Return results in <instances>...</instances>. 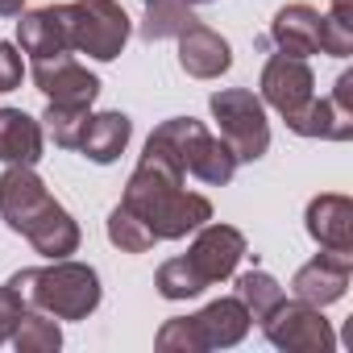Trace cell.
Returning a JSON list of instances; mask_svg holds the SVG:
<instances>
[{"label":"cell","instance_id":"obj_27","mask_svg":"<svg viewBox=\"0 0 353 353\" xmlns=\"http://www.w3.org/2000/svg\"><path fill=\"white\" fill-rule=\"evenodd\" d=\"M26 79V63H21V50L13 42H0V96L5 92H17Z\"/></svg>","mask_w":353,"mask_h":353},{"label":"cell","instance_id":"obj_18","mask_svg":"<svg viewBox=\"0 0 353 353\" xmlns=\"http://www.w3.org/2000/svg\"><path fill=\"white\" fill-rule=\"evenodd\" d=\"M42 121L21 108H0V162L5 166H38L42 158Z\"/></svg>","mask_w":353,"mask_h":353},{"label":"cell","instance_id":"obj_14","mask_svg":"<svg viewBox=\"0 0 353 353\" xmlns=\"http://www.w3.org/2000/svg\"><path fill=\"white\" fill-rule=\"evenodd\" d=\"M17 42L34 59L71 54V9L67 5H42V9H30V13L21 9Z\"/></svg>","mask_w":353,"mask_h":353},{"label":"cell","instance_id":"obj_12","mask_svg":"<svg viewBox=\"0 0 353 353\" xmlns=\"http://www.w3.org/2000/svg\"><path fill=\"white\" fill-rule=\"evenodd\" d=\"M262 104H270L279 117H291L295 108H303L312 96H316V75L307 67V59H295V54H270L266 67H262Z\"/></svg>","mask_w":353,"mask_h":353},{"label":"cell","instance_id":"obj_24","mask_svg":"<svg viewBox=\"0 0 353 353\" xmlns=\"http://www.w3.org/2000/svg\"><path fill=\"white\" fill-rule=\"evenodd\" d=\"M237 299L245 303V312L254 320H262L283 299V287H279V279L270 270H245V274H237Z\"/></svg>","mask_w":353,"mask_h":353},{"label":"cell","instance_id":"obj_28","mask_svg":"<svg viewBox=\"0 0 353 353\" xmlns=\"http://www.w3.org/2000/svg\"><path fill=\"white\" fill-rule=\"evenodd\" d=\"M26 0H0V17H21Z\"/></svg>","mask_w":353,"mask_h":353},{"label":"cell","instance_id":"obj_4","mask_svg":"<svg viewBox=\"0 0 353 353\" xmlns=\"http://www.w3.org/2000/svg\"><path fill=\"white\" fill-rule=\"evenodd\" d=\"M145 150L158 154V158H166V162H174V166H183V174H196V179L208 183V188L233 183V174L241 166L233 158V150L221 137H212L196 117H170V121H162L150 133Z\"/></svg>","mask_w":353,"mask_h":353},{"label":"cell","instance_id":"obj_22","mask_svg":"<svg viewBox=\"0 0 353 353\" xmlns=\"http://www.w3.org/2000/svg\"><path fill=\"white\" fill-rule=\"evenodd\" d=\"M42 121H46V133L54 137L59 150H79V141L88 133V121H92V108H79V104H46Z\"/></svg>","mask_w":353,"mask_h":353},{"label":"cell","instance_id":"obj_6","mask_svg":"<svg viewBox=\"0 0 353 353\" xmlns=\"http://www.w3.org/2000/svg\"><path fill=\"white\" fill-rule=\"evenodd\" d=\"M208 108L216 117L221 141L233 150L237 162H258L270 150V121L262 96H254L250 88H221L208 96Z\"/></svg>","mask_w":353,"mask_h":353},{"label":"cell","instance_id":"obj_5","mask_svg":"<svg viewBox=\"0 0 353 353\" xmlns=\"http://www.w3.org/2000/svg\"><path fill=\"white\" fill-rule=\"evenodd\" d=\"M254 316L245 312V303L237 295H221L208 307H200L196 316H170L154 345L158 353H208V349H233L245 341Z\"/></svg>","mask_w":353,"mask_h":353},{"label":"cell","instance_id":"obj_17","mask_svg":"<svg viewBox=\"0 0 353 353\" xmlns=\"http://www.w3.org/2000/svg\"><path fill=\"white\" fill-rule=\"evenodd\" d=\"M320 21H324V13H316L312 5H287L270 21V42L295 59L320 54Z\"/></svg>","mask_w":353,"mask_h":353},{"label":"cell","instance_id":"obj_8","mask_svg":"<svg viewBox=\"0 0 353 353\" xmlns=\"http://www.w3.org/2000/svg\"><path fill=\"white\" fill-rule=\"evenodd\" d=\"M258 324H262L266 341H270L274 349H283V353H332V349H336L332 324L324 320L320 307H312V303H303V299H287V295H283V299L274 303V312L262 316Z\"/></svg>","mask_w":353,"mask_h":353},{"label":"cell","instance_id":"obj_13","mask_svg":"<svg viewBox=\"0 0 353 353\" xmlns=\"http://www.w3.org/2000/svg\"><path fill=\"white\" fill-rule=\"evenodd\" d=\"M349 274H353V254L349 250H320L312 262H303L295 270L291 291H295V299H303L312 307H328V303L345 299Z\"/></svg>","mask_w":353,"mask_h":353},{"label":"cell","instance_id":"obj_7","mask_svg":"<svg viewBox=\"0 0 353 353\" xmlns=\"http://www.w3.org/2000/svg\"><path fill=\"white\" fill-rule=\"evenodd\" d=\"M71 50L96 59V63H112L121 59L133 21L117 0H71Z\"/></svg>","mask_w":353,"mask_h":353},{"label":"cell","instance_id":"obj_25","mask_svg":"<svg viewBox=\"0 0 353 353\" xmlns=\"http://www.w3.org/2000/svg\"><path fill=\"white\" fill-rule=\"evenodd\" d=\"M108 241L121 250V254H150L158 241H154V233L125 208V204H117L112 212H108Z\"/></svg>","mask_w":353,"mask_h":353},{"label":"cell","instance_id":"obj_19","mask_svg":"<svg viewBox=\"0 0 353 353\" xmlns=\"http://www.w3.org/2000/svg\"><path fill=\"white\" fill-rule=\"evenodd\" d=\"M129 137H133V121H129L125 112H100V117L88 121V133H83L79 150H83L88 162L108 166V162H117V158L125 154Z\"/></svg>","mask_w":353,"mask_h":353},{"label":"cell","instance_id":"obj_23","mask_svg":"<svg viewBox=\"0 0 353 353\" xmlns=\"http://www.w3.org/2000/svg\"><path fill=\"white\" fill-rule=\"evenodd\" d=\"M320 54L349 59L353 54V0H332L320 21Z\"/></svg>","mask_w":353,"mask_h":353},{"label":"cell","instance_id":"obj_26","mask_svg":"<svg viewBox=\"0 0 353 353\" xmlns=\"http://www.w3.org/2000/svg\"><path fill=\"white\" fill-rule=\"evenodd\" d=\"M26 307H30V303H26V299L17 295V287H9V283L0 287V345H5V341L13 336V328L21 324Z\"/></svg>","mask_w":353,"mask_h":353},{"label":"cell","instance_id":"obj_15","mask_svg":"<svg viewBox=\"0 0 353 353\" xmlns=\"http://www.w3.org/2000/svg\"><path fill=\"white\" fill-rule=\"evenodd\" d=\"M303 225H307V237L320 250H349L353 254V200L349 196L324 192V196L307 200Z\"/></svg>","mask_w":353,"mask_h":353},{"label":"cell","instance_id":"obj_9","mask_svg":"<svg viewBox=\"0 0 353 353\" xmlns=\"http://www.w3.org/2000/svg\"><path fill=\"white\" fill-rule=\"evenodd\" d=\"M291 133L320 137V141H349L353 137V71H341L332 96H312L303 108L283 117Z\"/></svg>","mask_w":353,"mask_h":353},{"label":"cell","instance_id":"obj_1","mask_svg":"<svg viewBox=\"0 0 353 353\" xmlns=\"http://www.w3.org/2000/svg\"><path fill=\"white\" fill-rule=\"evenodd\" d=\"M183 179H188L183 166H174L150 150L129 174L121 204L154 233V241H179L196 233L204 221H212V200L200 192H188Z\"/></svg>","mask_w":353,"mask_h":353},{"label":"cell","instance_id":"obj_2","mask_svg":"<svg viewBox=\"0 0 353 353\" xmlns=\"http://www.w3.org/2000/svg\"><path fill=\"white\" fill-rule=\"evenodd\" d=\"M0 216L50 262L71 258L79 250L75 216L46 192L34 166H5V174H0Z\"/></svg>","mask_w":353,"mask_h":353},{"label":"cell","instance_id":"obj_11","mask_svg":"<svg viewBox=\"0 0 353 353\" xmlns=\"http://www.w3.org/2000/svg\"><path fill=\"white\" fill-rule=\"evenodd\" d=\"M34 88L46 96V104H79L92 108L100 96V79L71 54H50V59H34Z\"/></svg>","mask_w":353,"mask_h":353},{"label":"cell","instance_id":"obj_3","mask_svg":"<svg viewBox=\"0 0 353 353\" xmlns=\"http://www.w3.org/2000/svg\"><path fill=\"white\" fill-rule=\"evenodd\" d=\"M9 287H17L30 307L54 320H88L100 307V274L88 262L71 258H54L50 266H26L9 279Z\"/></svg>","mask_w":353,"mask_h":353},{"label":"cell","instance_id":"obj_10","mask_svg":"<svg viewBox=\"0 0 353 353\" xmlns=\"http://www.w3.org/2000/svg\"><path fill=\"white\" fill-rule=\"evenodd\" d=\"M241 258H245V237H241V229L221 225V221H204V225L196 229L192 250L183 254V262L192 266V274L200 279V287H216V283L233 279L237 266H241Z\"/></svg>","mask_w":353,"mask_h":353},{"label":"cell","instance_id":"obj_20","mask_svg":"<svg viewBox=\"0 0 353 353\" xmlns=\"http://www.w3.org/2000/svg\"><path fill=\"white\" fill-rule=\"evenodd\" d=\"M192 21H196V13H192L188 0H150L137 34L145 42H162V38H179Z\"/></svg>","mask_w":353,"mask_h":353},{"label":"cell","instance_id":"obj_29","mask_svg":"<svg viewBox=\"0 0 353 353\" xmlns=\"http://www.w3.org/2000/svg\"><path fill=\"white\" fill-rule=\"evenodd\" d=\"M188 5H212V0H188Z\"/></svg>","mask_w":353,"mask_h":353},{"label":"cell","instance_id":"obj_16","mask_svg":"<svg viewBox=\"0 0 353 353\" xmlns=\"http://www.w3.org/2000/svg\"><path fill=\"white\" fill-rule=\"evenodd\" d=\"M179 67H183L192 79H221V75L233 67V46H229L212 26L192 21V26L179 34Z\"/></svg>","mask_w":353,"mask_h":353},{"label":"cell","instance_id":"obj_21","mask_svg":"<svg viewBox=\"0 0 353 353\" xmlns=\"http://www.w3.org/2000/svg\"><path fill=\"white\" fill-rule=\"evenodd\" d=\"M9 341H13L17 353H54V349L63 345V328H59L54 316H46V312H38V307H26L21 324L13 328Z\"/></svg>","mask_w":353,"mask_h":353},{"label":"cell","instance_id":"obj_30","mask_svg":"<svg viewBox=\"0 0 353 353\" xmlns=\"http://www.w3.org/2000/svg\"><path fill=\"white\" fill-rule=\"evenodd\" d=\"M145 5H150V0H145Z\"/></svg>","mask_w":353,"mask_h":353}]
</instances>
